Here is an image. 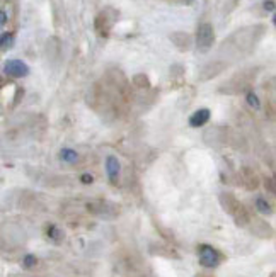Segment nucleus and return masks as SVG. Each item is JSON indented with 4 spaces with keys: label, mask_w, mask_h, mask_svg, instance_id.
Masks as SVG:
<instances>
[{
    "label": "nucleus",
    "mask_w": 276,
    "mask_h": 277,
    "mask_svg": "<svg viewBox=\"0 0 276 277\" xmlns=\"http://www.w3.org/2000/svg\"><path fill=\"white\" fill-rule=\"evenodd\" d=\"M82 181H84V182H92V175H82Z\"/></svg>",
    "instance_id": "obj_23"
},
{
    "label": "nucleus",
    "mask_w": 276,
    "mask_h": 277,
    "mask_svg": "<svg viewBox=\"0 0 276 277\" xmlns=\"http://www.w3.org/2000/svg\"><path fill=\"white\" fill-rule=\"evenodd\" d=\"M5 22H7V14L3 10H0V29L5 26Z\"/></svg>",
    "instance_id": "obj_21"
},
{
    "label": "nucleus",
    "mask_w": 276,
    "mask_h": 277,
    "mask_svg": "<svg viewBox=\"0 0 276 277\" xmlns=\"http://www.w3.org/2000/svg\"><path fill=\"white\" fill-rule=\"evenodd\" d=\"M220 203L224 206V209L234 218L239 226H249L252 223V216L249 215V211L245 209V206L237 199L234 194L230 192H222L220 194Z\"/></svg>",
    "instance_id": "obj_3"
},
{
    "label": "nucleus",
    "mask_w": 276,
    "mask_h": 277,
    "mask_svg": "<svg viewBox=\"0 0 276 277\" xmlns=\"http://www.w3.org/2000/svg\"><path fill=\"white\" fill-rule=\"evenodd\" d=\"M133 84H135V87H138V89H149L150 87L149 77H147V75H143V73L135 75V77H133Z\"/></svg>",
    "instance_id": "obj_16"
},
{
    "label": "nucleus",
    "mask_w": 276,
    "mask_h": 277,
    "mask_svg": "<svg viewBox=\"0 0 276 277\" xmlns=\"http://www.w3.org/2000/svg\"><path fill=\"white\" fill-rule=\"evenodd\" d=\"M222 260H224V257H222V253L218 252L217 248H213L211 245H206V243L199 245V248H198V262H199V265H201V267L217 269L218 265L222 264Z\"/></svg>",
    "instance_id": "obj_4"
},
{
    "label": "nucleus",
    "mask_w": 276,
    "mask_h": 277,
    "mask_svg": "<svg viewBox=\"0 0 276 277\" xmlns=\"http://www.w3.org/2000/svg\"><path fill=\"white\" fill-rule=\"evenodd\" d=\"M106 172H108V177L113 184L118 182L119 174H121V163L115 155H109L108 158H106Z\"/></svg>",
    "instance_id": "obj_12"
},
{
    "label": "nucleus",
    "mask_w": 276,
    "mask_h": 277,
    "mask_svg": "<svg viewBox=\"0 0 276 277\" xmlns=\"http://www.w3.org/2000/svg\"><path fill=\"white\" fill-rule=\"evenodd\" d=\"M22 264H24L26 269L35 267V265H36V257H35V255H26L24 260H22Z\"/></svg>",
    "instance_id": "obj_18"
},
{
    "label": "nucleus",
    "mask_w": 276,
    "mask_h": 277,
    "mask_svg": "<svg viewBox=\"0 0 276 277\" xmlns=\"http://www.w3.org/2000/svg\"><path fill=\"white\" fill-rule=\"evenodd\" d=\"M10 43H12V34H9V32L0 37V48H7Z\"/></svg>",
    "instance_id": "obj_19"
},
{
    "label": "nucleus",
    "mask_w": 276,
    "mask_h": 277,
    "mask_svg": "<svg viewBox=\"0 0 276 277\" xmlns=\"http://www.w3.org/2000/svg\"><path fill=\"white\" fill-rule=\"evenodd\" d=\"M215 43V29L210 22H203L199 24L198 32H196V48L201 53H206V51L211 50Z\"/></svg>",
    "instance_id": "obj_5"
},
{
    "label": "nucleus",
    "mask_w": 276,
    "mask_h": 277,
    "mask_svg": "<svg viewBox=\"0 0 276 277\" xmlns=\"http://www.w3.org/2000/svg\"><path fill=\"white\" fill-rule=\"evenodd\" d=\"M116 19H118V12H116L115 9H111V7H108V9H104L103 12L97 14L96 17V31L99 36H108L109 31H111L113 24L116 22Z\"/></svg>",
    "instance_id": "obj_6"
},
{
    "label": "nucleus",
    "mask_w": 276,
    "mask_h": 277,
    "mask_svg": "<svg viewBox=\"0 0 276 277\" xmlns=\"http://www.w3.org/2000/svg\"><path fill=\"white\" fill-rule=\"evenodd\" d=\"M60 158L67 163H75L79 160V153L72 148H63L62 152H60Z\"/></svg>",
    "instance_id": "obj_14"
},
{
    "label": "nucleus",
    "mask_w": 276,
    "mask_h": 277,
    "mask_svg": "<svg viewBox=\"0 0 276 277\" xmlns=\"http://www.w3.org/2000/svg\"><path fill=\"white\" fill-rule=\"evenodd\" d=\"M256 209L261 213V215H271V204L268 203V199H264V197H256Z\"/></svg>",
    "instance_id": "obj_15"
},
{
    "label": "nucleus",
    "mask_w": 276,
    "mask_h": 277,
    "mask_svg": "<svg viewBox=\"0 0 276 277\" xmlns=\"http://www.w3.org/2000/svg\"><path fill=\"white\" fill-rule=\"evenodd\" d=\"M169 39H171V43L179 51H188L193 46V37L188 34V32H183V31L172 32V34L169 36Z\"/></svg>",
    "instance_id": "obj_11"
},
{
    "label": "nucleus",
    "mask_w": 276,
    "mask_h": 277,
    "mask_svg": "<svg viewBox=\"0 0 276 277\" xmlns=\"http://www.w3.org/2000/svg\"><path fill=\"white\" fill-rule=\"evenodd\" d=\"M245 99H247V104H249V106H251V107H254V109H259V107H261L259 97L256 95V93L252 92V91H249V92H247V95H245Z\"/></svg>",
    "instance_id": "obj_17"
},
{
    "label": "nucleus",
    "mask_w": 276,
    "mask_h": 277,
    "mask_svg": "<svg viewBox=\"0 0 276 277\" xmlns=\"http://www.w3.org/2000/svg\"><path fill=\"white\" fill-rule=\"evenodd\" d=\"M210 121V111L208 109H198L190 116V126L191 128H201Z\"/></svg>",
    "instance_id": "obj_13"
},
{
    "label": "nucleus",
    "mask_w": 276,
    "mask_h": 277,
    "mask_svg": "<svg viewBox=\"0 0 276 277\" xmlns=\"http://www.w3.org/2000/svg\"><path fill=\"white\" fill-rule=\"evenodd\" d=\"M60 235V230L56 226H53V224H50V228H48V237H51L53 240H56Z\"/></svg>",
    "instance_id": "obj_20"
},
{
    "label": "nucleus",
    "mask_w": 276,
    "mask_h": 277,
    "mask_svg": "<svg viewBox=\"0 0 276 277\" xmlns=\"http://www.w3.org/2000/svg\"><path fill=\"white\" fill-rule=\"evenodd\" d=\"M3 73L12 78H22L29 75V66H28V63H24L22 60L12 58L5 62V65H3Z\"/></svg>",
    "instance_id": "obj_10"
},
{
    "label": "nucleus",
    "mask_w": 276,
    "mask_h": 277,
    "mask_svg": "<svg viewBox=\"0 0 276 277\" xmlns=\"http://www.w3.org/2000/svg\"><path fill=\"white\" fill-rule=\"evenodd\" d=\"M87 209L92 215L99 216L103 219H113L119 215V209L113 203H108V201H94V203H89L87 204Z\"/></svg>",
    "instance_id": "obj_8"
},
{
    "label": "nucleus",
    "mask_w": 276,
    "mask_h": 277,
    "mask_svg": "<svg viewBox=\"0 0 276 277\" xmlns=\"http://www.w3.org/2000/svg\"><path fill=\"white\" fill-rule=\"evenodd\" d=\"M264 9L270 10V12H271V10H275V2H273V0H270V2H264Z\"/></svg>",
    "instance_id": "obj_22"
},
{
    "label": "nucleus",
    "mask_w": 276,
    "mask_h": 277,
    "mask_svg": "<svg viewBox=\"0 0 276 277\" xmlns=\"http://www.w3.org/2000/svg\"><path fill=\"white\" fill-rule=\"evenodd\" d=\"M229 133L230 129L217 126V128L206 129L205 134H203V140H205L208 147H224V145H227V141H229Z\"/></svg>",
    "instance_id": "obj_9"
},
{
    "label": "nucleus",
    "mask_w": 276,
    "mask_h": 277,
    "mask_svg": "<svg viewBox=\"0 0 276 277\" xmlns=\"http://www.w3.org/2000/svg\"><path fill=\"white\" fill-rule=\"evenodd\" d=\"M229 68V63L222 62V60H213V62H208L199 68L198 72V80L199 82H208L211 78L218 77L220 73H224Z\"/></svg>",
    "instance_id": "obj_7"
},
{
    "label": "nucleus",
    "mask_w": 276,
    "mask_h": 277,
    "mask_svg": "<svg viewBox=\"0 0 276 277\" xmlns=\"http://www.w3.org/2000/svg\"><path fill=\"white\" fill-rule=\"evenodd\" d=\"M259 68H244L240 72H237L234 77H230L229 80L224 82L218 89L220 93H229V95H236L244 91H247L251 87V84L254 82L256 75H258Z\"/></svg>",
    "instance_id": "obj_2"
},
{
    "label": "nucleus",
    "mask_w": 276,
    "mask_h": 277,
    "mask_svg": "<svg viewBox=\"0 0 276 277\" xmlns=\"http://www.w3.org/2000/svg\"><path fill=\"white\" fill-rule=\"evenodd\" d=\"M266 28L263 24H254V26H245V28L237 29L236 32H232L227 39L222 43L220 46V55L225 56L227 60H240L244 56L254 51V48L258 46V43L263 39Z\"/></svg>",
    "instance_id": "obj_1"
}]
</instances>
